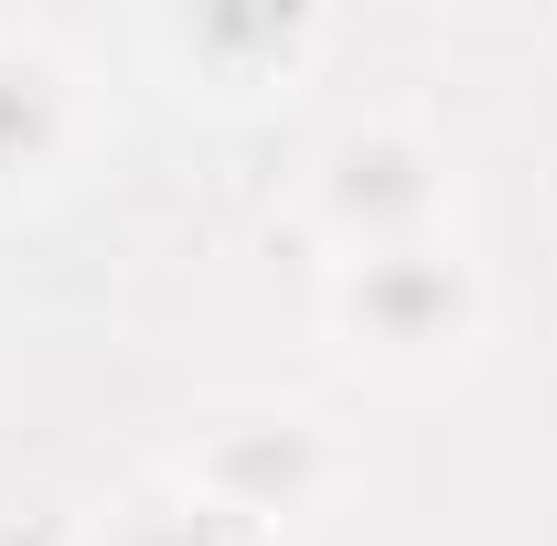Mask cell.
Instances as JSON below:
<instances>
[{
  "label": "cell",
  "instance_id": "cell-5",
  "mask_svg": "<svg viewBox=\"0 0 557 546\" xmlns=\"http://www.w3.org/2000/svg\"><path fill=\"white\" fill-rule=\"evenodd\" d=\"M86 150V75L54 33L0 22V194H54Z\"/></svg>",
  "mask_w": 557,
  "mask_h": 546
},
{
  "label": "cell",
  "instance_id": "cell-3",
  "mask_svg": "<svg viewBox=\"0 0 557 546\" xmlns=\"http://www.w3.org/2000/svg\"><path fill=\"white\" fill-rule=\"evenodd\" d=\"M172 472L194 482L205 504L289 536V525H311L322 504H344L354 461H344V439H333L322 408H225V418H205V429L183 439Z\"/></svg>",
  "mask_w": 557,
  "mask_h": 546
},
{
  "label": "cell",
  "instance_id": "cell-6",
  "mask_svg": "<svg viewBox=\"0 0 557 546\" xmlns=\"http://www.w3.org/2000/svg\"><path fill=\"white\" fill-rule=\"evenodd\" d=\"M108 546H278V536H269V525H247V514H225V504H205L183 472H161L150 493L119 504Z\"/></svg>",
  "mask_w": 557,
  "mask_h": 546
},
{
  "label": "cell",
  "instance_id": "cell-4",
  "mask_svg": "<svg viewBox=\"0 0 557 546\" xmlns=\"http://www.w3.org/2000/svg\"><path fill=\"white\" fill-rule=\"evenodd\" d=\"M150 54L205 108H269L333 54V11H311V0H194V11H150Z\"/></svg>",
  "mask_w": 557,
  "mask_h": 546
},
{
  "label": "cell",
  "instance_id": "cell-2",
  "mask_svg": "<svg viewBox=\"0 0 557 546\" xmlns=\"http://www.w3.org/2000/svg\"><path fill=\"white\" fill-rule=\"evenodd\" d=\"M461 214V172L418 119H354L311 161V236L333 258H386V247H440Z\"/></svg>",
  "mask_w": 557,
  "mask_h": 546
},
{
  "label": "cell",
  "instance_id": "cell-1",
  "mask_svg": "<svg viewBox=\"0 0 557 546\" xmlns=\"http://www.w3.org/2000/svg\"><path fill=\"white\" fill-rule=\"evenodd\" d=\"M322 333L344 343L364 375H397V386H429V375H461L493 333V289L483 269L461 258V236L440 247H386V258H333L322 278Z\"/></svg>",
  "mask_w": 557,
  "mask_h": 546
}]
</instances>
